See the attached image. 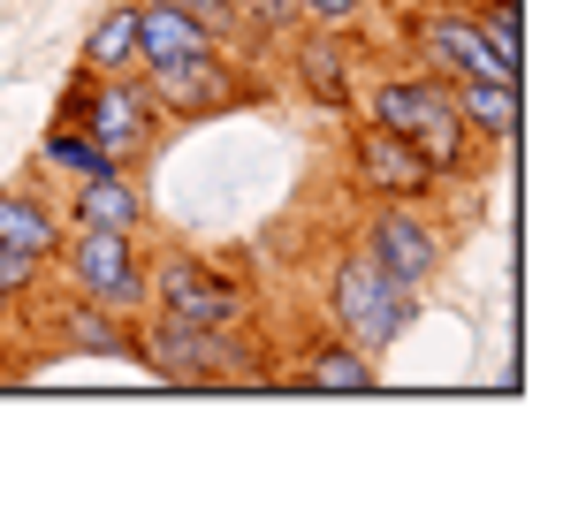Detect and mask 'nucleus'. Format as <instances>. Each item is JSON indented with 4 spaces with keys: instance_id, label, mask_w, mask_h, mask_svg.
Masks as SVG:
<instances>
[{
    "instance_id": "nucleus-12",
    "label": "nucleus",
    "mask_w": 563,
    "mask_h": 532,
    "mask_svg": "<svg viewBox=\"0 0 563 532\" xmlns=\"http://www.w3.org/2000/svg\"><path fill=\"white\" fill-rule=\"evenodd\" d=\"M198 54H221V31L206 15L168 8V0H137V69H176Z\"/></svg>"
},
{
    "instance_id": "nucleus-20",
    "label": "nucleus",
    "mask_w": 563,
    "mask_h": 532,
    "mask_svg": "<svg viewBox=\"0 0 563 532\" xmlns=\"http://www.w3.org/2000/svg\"><path fill=\"white\" fill-rule=\"evenodd\" d=\"M465 8H472V23L487 31V46H495L503 62L526 54V46H518V8H510V0H465Z\"/></svg>"
},
{
    "instance_id": "nucleus-11",
    "label": "nucleus",
    "mask_w": 563,
    "mask_h": 532,
    "mask_svg": "<svg viewBox=\"0 0 563 532\" xmlns=\"http://www.w3.org/2000/svg\"><path fill=\"white\" fill-rule=\"evenodd\" d=\"M289 69H297V85H305L312 107L343 114L351 91H358V46H351V31L312 23V31H289Z\"/></svg>"
},
{
    "instance_id": "nucleus-4",
    "label": "nucleus",
    "mask_w": 563,
    "mask_h": 532,
    "mask_svg": "<svg viewBox=\"0 0 563 532\" xmlns=\"http://www.w3.org/2000/svg\"><path fill=\"white\" fill-rule=\"evenodd\" d=\"M411 304H419V289H404L396 274H380L366 252H343L335 274H328V320H335V335L351 351H366V357H380L404 335Z\"/></svg>"
},
{
    "instance_id": "nucleus-18",
    "label": "nucleus",
    "mask_w": 563,
    "mask_h": 532,
    "mask_svg": "<svg viewBox=\"0 0 563 532\" xmlns=\"http://www.w3.org/2000/svg\"><path fill=\"white\" fill-rule=\"evenodd\" d=\"M77 69H92V77H122V69H137V0L107 8L92 31H85V62H77Z\"/></svg>"
},
{
    "instance_id": "nucleus-8",
    "label": "nucleus",
    "mask_w": 563,
    "mask_h": 532,
    "mask_svg": "<svg viewBox=\"0 0 563 532\" xmlns=\"http://www.w3.org/2000/svg\"><path fill=\"white\" fill-rule=\"evenodd\" d=\"M411 46H419L427 77H442V85H465V77H503V85H518V62H503V54L487 46V31L472 23V8H434V15H419V23H411Z\"/></svg>"
},
{
    "instance_id": "nucleus-13",
    "label": "nucleus",
    "mask_w": 563,
    "mask_h": 532,
    "mask_svg": "<svg viewBox=\"0 0 563 532\" xmlns=\"http://www.w3.org/2000/svg\"><path fill=\"white\" fill-rule=\"evenodd\" d=\"M380 380V365L366 351H351L343 335H328V343H305L297 365H289V388H320V396H366Z\"/></svg>"
},
{
    "instance_id": "nucleus-16",
    "label": "nucleus",
    "mask_w": 563,
    "mask_h": 532,
    "mask_svg": "<svg viewBox=\"0 0 563 532\" xmlns=\"http://www.w3.org/2000/svg\"><path fill=\"white\" fill-rule=\"evenodd\" d=\"M450 99H457L465 137H487V145H510V137H518V85H503V77H465V85H450Z\"/></svg>"
},
{
    "instance_id": "nucleus-9",
    "label": "nucleus",
    "mask_w": 563,
    "mask_h": 532,
    "mask_svg": "<svg viewBox=\"0 0 563 532\" xmlns=\"http://www.w3.org/2000/svg\"><path fill=\"white\" fill-rule=\"evenodd\" d=\"M380 274H396L404 289H427L434 274H442V221L427 213V206H380L374 221H366V244H358Z\"/></svg>"
},
{
    "instance_id": "nucleus-5",
    "label": "nucleus",
    "mask_w": 563,
    "mask_h": 532,
    "mask_svg": "<svg viewBox=\"0 0 563 532\" xmlns=\"http://www.w3.org/2000/svg\"><path fill=\"white\" fill-rule=\"evenodd\" d=\"M54 259L69 274V289L92 297V304H114V312H137V304H145L137 229H85V221H69V236H62Z\"/></svg>"
},
{
    "instance_id": "nucleus-15",
    "label": "nucleus",
    "mask_w": 563,
    "mask_h": 532,
    "mask_svg": "<svg viewBox=\"0 0 563 532\" xmlns=\"http://www.w3.org/2000/svg\"><path fill=\"white\" fill-rule=\"evenodd\" d=\"M62 236H69V221H62V206L46 198V190H0V244H15V252H31V259L54 266L62 252Z\"/></svg>"
},
{
    "instance_id": "nucleus-24",
    "label": "nucleus",
    "mask_w": 563,
    "mask_h": 532,
    "mask_svg": "<svg viewBox=\"0 0 563 532\" xmlns=\"http://www.w3.org/2000/svg\"><path fill=\"white\" fill-rule=\"evenodd\" d=\"M168 8H190V15H206V23L221 31V23H236V8H244V0H168Z\"/></svg>"
},
{
    "instance_id": "nucleus-21",
    "label": "nucleus",
    "mask_w": 563,
    "mask_h": 532,
    "mask_svg": "<svg viewBox=\"0 0 563 532\" xmlns=\"http://www.w3.org/2000/svg\"><path fill=\"white\" fill-rule=\"evenodd\" d=\"M46 289V259H31V252H15V244H0V297H38Z\"/></svg>"
},
{
    "instance_id": "nucleus-22",
    "label": "nucleus",
    "mask_w": 563,
    "mask_h": 532,
    "mask_svg": "<svg viewBox=\"0 0 563 532\" xmlns=\"http://www.w3.org/2000/svg\"><path fill=\"white\" fill-rule=\"evenodd\" d=\"M236 23H252L260 38H289L305 15H297V0H244V8H236Z\"/></svg>"
},
{
    "instance_id": "nucleus-26",
    "label": "nucleus",
    "mask_w": 563,
    "mask_h": 532,
    "mask_svg": "<svg viewBox=\"0 0 563 532\" xmlns=\"http://www.w3.org/2000/svg\"><path fill=\"white\" fill-rule=\"evenodd\" d=\"M510 8H518V0H510Z\"/></svg>"
},
{
    "instance_id": "nucleus-14",
    "label": "nucleus",
    "mask_w": 563,
    "mask_h": 532,
    "mask_svg": "<svg viewBox=\"0 0 563 532\" xmlns=\"http://www.w3.org/2000/svg\"><path fill=\"white\" fill-rule=\"evenodd\" d=\"M62 221H85V229H137V221H145V190L107 160V168H92V176H77Z\"/></svg>"
},
{
    "instance_id": "nucleus-10",
    "label": "nucleus",
    "mask_w": 563,
    "mask_h": 532,
    "mask_svg": "<svg viewBox=\"0 0 563 532\" xmlns=\"http://www.w3.org/2000/svg\"><path fill=\"white\" fill-rule=\"evenodd\" d=\"M137 77L153 91L161 122H168V114H176V122H198V114H221V107L244 99V77L229 69V54H198V62H176V69H137Z\"/></svg>"
},
{
    "instance_id": "nucleus-1",
    "label": "nucleus",
    "mask_w": 563,
    "mask_h": 532,
    "mask_svg": "<svg viewBox=\"0 0 563 532\" xmlns=\"http://www.w3.org/2000/svg\"><path fill=\"white\" fill-rule=\"evenodd\" d=\"M130 357H145V373L176 380V388H267L275 365L252 343V328H190V320H145L130 328Z\"/></svg>"
},
{
    "instance_id": "nucleus-6",
    "label": "nucleus",
    "mask_w": 563,
    "mask_h": 532,
    "mask_svg": "<svg viewBox=\"0 0 563 532\" xmlns=\"http://www.w3.org/2000/svg\"><path fill=\"white\" fill-rule=\"evenodd\" d=\"M69 122L92 137L107 160H122V168H130V160L153 145V130H161V107H153V91H145V77H137V69H122V77H92Z\"/></svg>"
},
{
    "instance_id": "nucleus-25",
    "label": "nucleus",
    "mask_w": 563,
    "mask_h": 532,
    "mask_svg": "<svg viewBox=\"0 0 563 532\" xmlns=\"http://www.w3.org/2000/svg\"><path fill=\"white\" fill-rule=\"evenodd\" d=\"M8 328H15V297H0V335H8Z\"/></svg>"
},
{
    "instance_id": "nucleus-2",
    "label": "nucleus",
    "mask_w": 563,
    "mask_h": 532,
    "mask_svg": "<svg viewBox=\"0 0 563 532\" xmlns=\"http://www.w3.org/2000/svg\"><path fill=\"white\" fill-rule=\"evenodd\" d=\"M366 122H380V130H396V137H411L427 160H434V176H457L472 153L465 122H457V99H450V85L442 77H380L374 99H366Z\"/></svg>"
},
{
    "instance_id": "nucleus-17",
    "label": "nucleus",
    "mask_w": 563,
    "mask_h": 532,
    "mask_svg": "<svg viewBox=\"0 0 563 532\" xmlns=\"http://www.w3.org/2000/svg\"><path fill=\"white\" fill-rule=\"evenodd\" d=\"M54 335H62L69 351H85V357H130L122 312H114V304H92V297H69V304L54 312Z\"/></svg>"
},
{
    "instance_id": "nucleus-19",
    "label": "nucleus",
    "mask_w": 563,
    "mask_h": 532,
    "mask_svg": "<svg viewBox=\"0 0 563 532\" xmlns=\"http://www.w3.org/2000/svg\"><path fill=\"white\" fill-rule=\"evenodd\" d=\"M38 168H54V176L77 182V176H92V168H107V153H99V145L77 130V122H69V114H62V122L38 137ZM114 168H122V160H114Z\"/></svg>"
},
{
    "instance_id": "nucleus-23",
    "label": "nucleus",
    "mask_w": 563,
    "mask_h": 532,
    "mask_svg": "<svg viewBox=\"0 0 563 532\" xmlns=\"http://www.w3.org/2000/svg\"><path fill=\"white\" fill-rule=\"evenodd\" d=\"M297 15H305V23H335V31H351V23L366 15V0H297Z\"/></svg>"
},
{
    "instance_id": "nucleus-3",
    "label": "nucleus",
    "mask_w": 563,
    "mask_h": 532,
    "mask_svg": "<svg viewBox=\"0 0 563 532\" xmlns=\"http://www.w3.org/2000/svg\"><path fill=\"white\" fill-rule=\"evenodd\" d=\"M145 304L161 320H190V328H252L244 274L198 259V252H161V259L145 266Z\"/></svg>"
},
{
    "instance_id": "nucleus-7",
    "label": "nucleus",
    "mask_w": 563,
    "mask_h": 532,
    "mask_svg": "<svg viewBox=\"0 0 563 532\" xmlns=\"http://www.w3.org/2000/svg\"><path fill=\"white\" fill-rule=\"evenodd\" d=\"M351 176L366 182L380 206H427V198L442 190L434 160H427L411 137L380 130V122H358V130H351Z\"/></svg>"
}]
</instances>
